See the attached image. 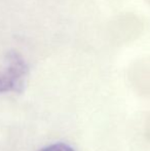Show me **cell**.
I'll return each instance as SVG.
<instances>
[{
	"instance_id": "obj_1",
	"label": "cell",
	"mask_w": 150,
	"mask_h": 151,
	"mask_svg": "<svg viewBox=\"0 0 150 151\" xmlns=\"http://www.w3.org/2000/svg\"><path fill=\"white\" fill-rule=\"evenodd\" d=\"M28 67L24 59L17 52L7 56V63L0 72V93L6 91L21 93L26 81Z\"/></svg>"
},
{
	"instance_id": "obj_2",
	"label": "cell",
	"mask_w": 150,
	"mask_h": 151,
	"mask_svg": "<svg viewBox=\"0 0 150 151\" xmlns=\"http://www.w3.org/2000/svg\"><path fill=\"white\" fill-rule=\"evenodd\" d=\"M39 151H74L70 146L66 145L64 143H55L52 145L45 146L41 148Z\"/></svg>"
}]
</instances>
